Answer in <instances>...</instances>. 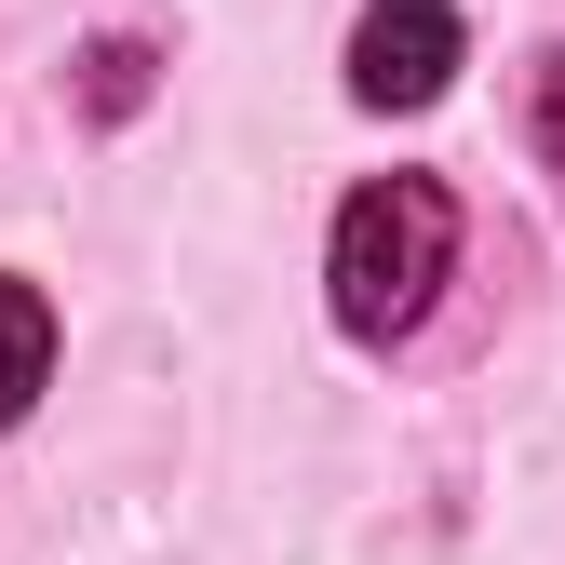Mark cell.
Segmentation results:
<instances>
[{
    "label": "cell",
    "instance_id": "4",
    "mask_svg": "<svg viewBox=\"0 0 565 565\" xmlns=\"http://www.w3.org/2000/svg\"><path fill=\"white\" fill-rule=\"evenodd\" d=\"M135 95H149V54H135V41H108V54H95V108H108V121H121V108H135Z\"/></svg>",
    "mask_w": 565,
    "mask_h": 565
},
{
    "label": "cell",
    "instance_id": "3",
    "mask_svg": "<svg viewBox=\"0 0 565 565\" xmlns=\"http://www.w3.org/2000/svg\"><path fill=\"white\" fill-rule=\"evenodd\" d=\"M41 377H54V297L0 269V431H14V417L41 404Z\"/></svg>",
    "mask_w": 565,
    "mask_h": 565
},
{
    "label": "cell",
    "instance_id": "5",
    "mask_svg": "<svg viewBox=\"0 0 565 565\" xmlns=\"http://www.w3.org/2000/svg\"><path fill=\"white\" fill-rule=\"evenodd\" d=\"M539 162H552V175H565V41H552V54H539Z\"/></svg>",
    "mask_w": 565,
    "mask_h": 565
},
{
    "label": "cell",
    "instance_id": "1",
    "mask_svg": "<svg viewBox=\"0 0 565 565\" xmlns=\"http://www.w3.org/2000/svg\"><path fill=\"white\" fill-rule=\"evenodd\" d=\"M445 269H458V202H445V175H377V189L337 202L323 297H337V323L364 337V350H391V337L431 323Z\"/></svg>",
    "mask_w": 565,
    "mask_h": 565
},
{
    "label": "cell",
    "instance_id": "2",
    "mask_svg": "<svg viewBox=\"0 0 565 565\" xmlns=\"http://www.w3.org/2000/svg\"><path fill=\"white\" fill-rule=\"evenodd\" d=\"M458 82V0H364L350 28V95L364 108H431Z\"/></svg>",
    "mask_w": 565,
    "mask_h": 565
}]
</instances>
